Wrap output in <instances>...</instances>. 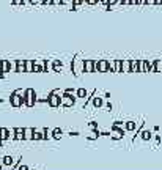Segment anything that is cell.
<instances>
[{
  "mask_svg": "<svg viewBox=\"0 0 162 170\" xmlns=\"http://www.w3.org/2000/svg\"><path fill=\"white\" fill-rule=\"evenodd\" d=\"M91 104H93V107L101 109L104 106V98H101V96H93L91 98Z\"/></svg>",
  "mask_w": 162,
  "mask_h": 170,
  "instance_id": "cell-5",
  "label": "cell"
},
{
  "mask_svg": "<svg viewBox=\"0 0 162 170\" xmlns=\"http://www.w3.org/2000/svg\"><path fill=\"white\" fill-rule=\"evenodd\" d=\"M109 66H107V60H95V73H107Z\"/></svg>",
  "mask_w": 162,
  "mask_h": 170,
  "instance_id": "cell-1",
  "label": "cell"
},
{
  "mask_svg": "<svg viewBox=\"0 0 162 170\" xmlns=\"http://www.w3.org/2000/svg\"><path fill=\"white\" fill-rule=\"evenodd\" d=\"M84 3H87V5H98V3H99V0H84Z\"/></svg>",
  "mask_w": 162,
  "mask_h": 170,
  "instance_id": "cell-17",
  "label": "cell"
},
{
  "mask_svg": "<svg viewBox=\"0 0 162 170\" xmlns=\"http://www.w3.org/2000/svg\"><path fill=\"white\" fill-rule=\"evenodd\" d=\"M80 73H84V62L82 60H76V63H74V74L79 76Z\"/></svg>",
  "mask_w": 162,
  "mask_h": 170,
  "instance_id": "cell-6",
  "label": "cell"
},
{
  "mask_svg": "<svg viewBox=\"0 0 162 170\" xmlns=\"http://www.w3.org/2000/svg\"><path fill=\"white\" fill-rule=\"evenodd\" d=\"M153 71H154V73H160L162 71V62L160 60H154V62H153Z\"/></svg>",
  "mask_w": 162,
  "mask_h": 170,
  "instance_id": "cell-10",
  "label": "cell"
},
{
  "mask_svg": "<svg viewBox=\"0 0 162 170\" xmlns=\"http://www.w3.org/2000/svg\"><path fill=\"white\" fill-rule=\"evenodd\" d=\"M88 96V91L85 88H79L77 90V98H87Z\"/></svg>",
  "mask_w": 162,
  "mask_h": 170,
  "instance_id": "cell-14",
  "label": "cell"
},
{
  "mask_svg": "<svg viewBox=\"0 0 162 170\" xmlns=\"http://www.w3.org/2000/svg\"><path fill=\"white\" fill-rule=\"evenodd\" d=\"M145 5H154V0H145Z\"/></svg>",
  "mask_w": 162,
  "mask_h": 170,
  "instance_id": "cell-23",
  "label": "cell"
},
{
  "mask_svg": "<svg viewBox=\"0 0 162 170\" xmlns=\"http://www.w3.org/2000/svg\"><path fill=\"white\" fill-rule=\"evenodd\" d=\"M154 5H162V0H154Z\"/></svg>",
  "mask_w": 162,
  "mask_h": 170,
  "instance_id": "cell-26",
  "label": "cell"
},
{
  "mask_svg": "<svg viewBox=\"0 0 162 170\" xmlns=\"http://www.w3.org/2000/svg\"><path fill=\"white\" fill-rule=\"evenodd\" d=\"M140 137H142V140L146 142V140L151 139V132H150V131H142V132H140Z\"/></svg>",
  "mask_w": 162,
  "mask_h": 170,
  "instance_id": "cell-13",
  "label": "cell"
},
{
  "mask_svg": "<svg viewBox=\"0 0 162 170\" xmlns=\"http://www.w3.org/2000/svg\"><path fill=\"white\" fill-rule=\"evenodd\" d=\"M113 73H121V60H115V69Z\"/></svg>",
  "mask_w": 162,
  "mask_h": 170,
  "instance_id": "cell-16",
  "label": "cell"
},
{
  "mask_svg": "<svg viewBox=\"0 0 162 170\" xmlns=\"http://www.w3.org/2000/svg\"><path fill=\"white\" fill-rule=\"evenodd\" d=\"M90 128H91V129H98V126H96V121H90Z\"/></svg>",
  "mask_w": 162,
  "mask_h": 170,
  "instance_id": "cell-21",
  "label": "cell"
},
{
  "mask_svg": "<svg viewBox=\"0 0 162 170\" xmlns=\"http://www.w3.org/2000/svg\"><path fill=\"white\" fill-rule=\"evenodd\" d=\"M131 5H140V0H131Z\"/></svg>",
  "mask_w": 162,
  "mask_h": 170,
  "instance_id": "cell-22",
  "label": "cell"
},
{
  "mask_svg": "<svg viewBox=\"0 0 162 170\" xmlns=\"http://www.w3.org/2000/svg\"><path fill=\"white\" fill-rule=\"evenodd\" d=\"M60 104H63V106H73V104H74V98L65 93V94H61V96H60Z\"/></svg>",
  "mask_w": 162,
  "mask_h": 170,
  "instance_id": "cell-3",
  "label": "cell"
},
{
  "mask_svg": "<svg viewBox=\"0 0 162 170\" xmlns=\"http://www.w3.org/2000/svg\"><path fill=\"white\" fill-rule=\"evenodd\" d=\"M120 5H131V0H118Z\"/></svg>",
  "mask_w": 162,
  "mask_h": 170,
  "instance_id": "cell-20",
  "label": "cell"
},
{
  "mask_svg": "<svg viewBox=\"0 0 162 170\" xmlns=\"http://www.w3.org/2000/svg\"><path fill=\"white\" fill-rule=\"evenodd\" d=\"M107 66H109V71H107V73H113V69H115V60H107Z\"/></svg>",
  "mask_w": 162,
  "mask_h": 170,
  "instance_id": "cell-15",
  "label": "cell"
},
{
  "mask_svg": "<svg viewBox=\"0 0 162 170\" xmlns=\"http://www.w3.org/2000/svg\"><path fill=\"white\" fill-rule=\"evenodd\" d=\"M61 136V131H55V137H60Z\"/></svg>",
  "mask_w": 162,
  "mask_h": 170,
  "instance_id": "cell-27",
  "label": "cell"
},
{
  "mask_svg": "<svg viewBox=\"0 0 162 170\" xmlns=\"http://www.w3.org/2000/svg\"><path fill=\"white\" fill-rule=\"evenodd\" d=\"M50 106H53V107H57V106H60V96L58 94H50Z\"/></svg>",
  "mask_w": 162,
  "mask_h": 170,
  "instance_id": "cell-9",
  "label": "cell"
},
{
  "mask_svg": "<svg viewBox=\"0 0 162 170\" xmlns=\"http://www.w3.org/2000/svg\"><path fill=\"white\" fill-rule=\"evenodd\" d=\"M113 5H118V0H107V8H110Z\"/></svg>",
  "mask_w": 162,
  "mask_h": 170,
  "instance_id": "cell-18",
  "label": "cell"
},
{
  "mask_svg": "<svg viewBox=\"0 0 162 170\" xmlns=\"http://www.w3.org/2000/svg\"><path fill=\"white\" fill-rule=\"evenodd\" d=\"M82 3H84V0H73V6H79Z\"/></svg>",
  "mask_w": 162,
  "mask_h": 170,
  "instance_id": "cell-19",
  "label": "cell"
},
{
  "mask_svg": "<svg viewBox=\"0 0 162 170\" xmlns=\"http://www.w3.org/2000/svg\"><path fill=\"white\" fill-rule=\"evenodd\" d=\"M84 73H95V60H84Z\"/></svg>",
  "mask_w": 162,
  "mask_h": 170,
  "instance_id": "cell-4",
  "label": "cell"
},
{
  "mask_svg": "<svg viewBox=\"0 0 162 170\" xmlns=\"http://www.w3.org/2000/svg\"><path fill=\"white\" fill-rule=\"evenodd\" d=\"M124 132H126L124 129H120V128H112L109 134H110V137H112L113 140H120V139H123V137H124Z\"/></svg>",
  "mask_w": 162,
  "mask_h": 170,
  "instance_id": "cell-2",
  "label": "cell"
},
{
  "mask_svg": "<svg viewBox=\"0 0 162 170\" xmlns=\"http://www.w3.org/2000/svg\"><path fill=\"white\" fill-rule=\"evenodd\" d=\"M99 134H101V132L99 131H98V129H93L91 132H90V134L87 136L90 140H95V139H98V137H99Z\"/></svg>",
  "mask_w": 162,
  "mask_h": 170,
  "instance_id": "cell-12",
  "label": "cell"
},
{
  "mask_svg": "<svg viewBox=\"0 0 162 170\" xmlns=\"http://www.w3.org/2000/svg\"><path fill=\"white\" fill-rule=\"evenodd\" d=\"M121 73H131V60H121Z\"/></svg>",
  "mask_w": 162,
  "mask_h": 170,
  "instance_id": "cell-7",
  "label": "cell"
},
{
  "mask_svg": "<svg viewBox=\"0 0 162 170\" xmlns=\"http://www.w3.org/2000/svg\"><path fill=\"white\" fill-rule=\"evenodd\" d=\"M99 3H102L104 6H107V0H99Z\"/></svg>",
  "mask_w": 162,
  "mask_h": 170,
  "instance_id": "cell-25",
  "label": "cell"
},
{
  "mask_svg": "<svg viewBox=\"0 0 162 170\" xmlns=\"http://www.w3.org/2000/svg\"><path fill=\"white\" fill-rule=\"evenodd\" d=\"M136 128H137V125H136V121H132V120L124 123V131H136Z\"/></svg>",
  "mask_w": 162,
  "mask_h": 170,
  "instance_id": "cell-8",
  "label": "cell"
},
{
  "mask_svg": "<svg viewBox=\"0 0 162 170\" xmlns=\"http://www.w3.org/2000/svg\"><path fill=\"white\" fill-rule=\"evenodd\" d=\"M61 3H73V0H61Z\"/></svg>",
  "mask_w": 162,
  "mask_h": 170,
  "instance_id": "cell-24",
  "label": "cell"
},
{
  "mask_svg": "<svg viewBox=\"0 0 162 170\" xmlns=\"http://www.w3.org/2000/svg\"><path fill=\"white\" fill-rule=\"evenodd\" d=\"M131 73H139V60H131Z\"/></svg>",
  "mask_w": 162,
  "mask_h": 170,
  "instance_id": "cell-11",
  "label": "cell"
},
{
  "mask_svg": "<svg viewBox=\"0 0 162 170\" xmlns=\"http://www.w3.org/2000/svg\"><path fill=\"white\" fill-rule=\"evenodd\" d=\"M53 3H61V0H53Z\"/></svg>",
  "mask_w": 162,
  "mask_h": 170,
  "instance_id": "cell-28",
  "label": "cell"
}]
</instances>
